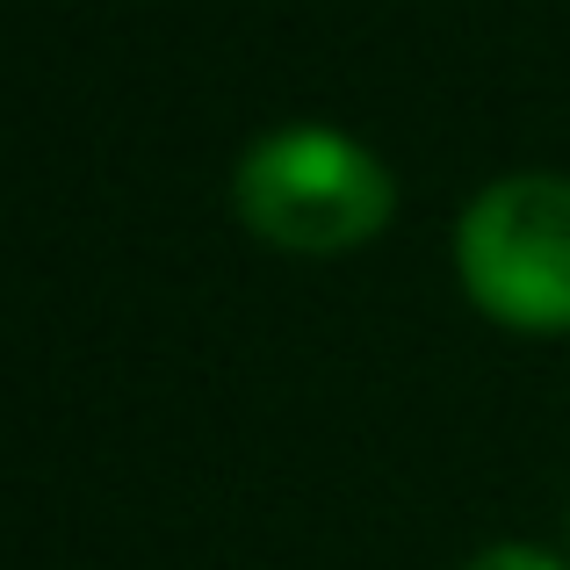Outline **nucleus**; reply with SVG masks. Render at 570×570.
<instances>
[{
	"mask_svg": "<svg viewBox=\"0 0 570 570\" xmlns=\"http://www.w3.org/2000/svg\"><path fill=\"white\" fill-rule=\"evenodd\" d=\"M232 203L282 253H354L390 224L397 181L368 145L325 124H289L238 159Z\"/></svg>",
	"mask_w": 570,
	"mask_h": 570,
	"instance_id": "nucleus-1",
	"label": "nucleus"
},
{
	"mask_svg": "<svg viewBox=\"0 0 570 570\" xmlns=\"http://www.w3.org/2000/svg\"><path fill=\"white\" fill-rule=\"evenodd\" d=\"M462 289L520 333H570V181L513 174L462 209Z\"/></svg>",
	"mask_w": 570,
	"mask_h": 570,
	"instance_id": "nucleus-2",
	"label": "nucleus"
},
{
	"mask_svg": "<svg viewBox=\"0 0 570 570\" xmlns=\"http://www.w3.org/2000/svg\"><path fill=\"white\" fill-rule=\"evenodd\" d=\"M470 570H563V563L542 557V549H491V557H476Z\"/></svg>",
	"mask_w": 570,
	"mask_h": 570,
	"instance_id": "nucleus-3",
	"label": "nucleus"
}]
</instances>
